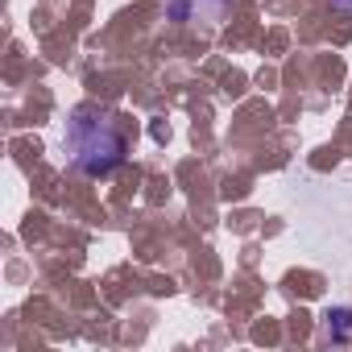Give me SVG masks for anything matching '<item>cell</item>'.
Segmentation results:
<instances>
[{
	"instance_id": "obj_1",
	"label": "cell",
	"mask_w": 352,
	"mask_h": 352,
	"mask_svg": "<svg viewBox=\"0 0 352 352\" xmlns=\"http://www.w3.org/2000/svg\"><path fill=\"white\" fill-rule=\"evenodd\" d=\"M71 157L79 170L87 174H104L120 162V137L104 124V120H71Z\"/></svg>"
}]
</instances>
